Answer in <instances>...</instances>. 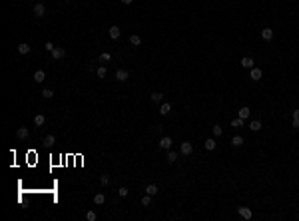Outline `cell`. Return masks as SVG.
Segmentation results:
<instances>
[{
	"mask_svg": "<svg viewBox=\"0 0 299 221\" xmlns=\"http://www.w3.org/2000/svg\"><path fill=\"white\" fill-rule=\"evenodd\" d=\"M108 36H110L112 40H118L120 36H122V30H120V26H110V28H108Z\"/></svg>",
	"mask_w": 299,
	"mask_h": 221,
	"instance_id": "cell-1",
	"label": "cell"
},
{
	"mask_svg": "<svg viewBox=\"0 0 299 221\" xmlns=\"http://www.w3.org/2000/svg\"><path fill=\"white\" fill-rule=\"evenodd\" d=\"M179 153H182V155H192L193 153V145L189 142H183L182 145H179Z\"/></svg>",
	"mask_w": 299,
	"mask_h": 221,
	"instance_id": "cell-2",
	"label": "cell"
},
{
	"mask_svg": "<svg viewBox=\"0 0 299 221\" xmlns=\"http://www.w3.org/2000/svg\"><path fill=\"white\" fill-rule=\"evenodd\" d=\"M172 143H173L172 138H170V136H164V138L160 139V143H157V145H160L162 149H166V152H168V149H172Z\"/></svg>",
	"mask_w": 299,
	"mask_h": 221,
	"instance_id": "cell-3",
	"label": "cell"
},
{
	"mask_svg": "<svg viewBox=\"0 0 299 221\" xmlns=\"http://www.w3.org/2000/svg\"><path fill=\"white\" fill-rule=\"evenodd\" d=\"M128 78H130V72H128V70H124V68L116 70V80H118V82H126Z\"/></svg>",
	"mask_w": 299,
	"mask_h": 221,
	"instance_id": "cell-4",
	"label": "cell"
},
{
	"mask_svg": "<svg viewBox=\"0 0 299 221\" xmlns=\"http://www.w3.org/2000/svg\"><path fill=\"white\" fill-rule=\"evenodd\" d=\"M46 14V6L42 2H38V4H34V16H38V18H42V16Z\"/></svg>",
	"mask_w": 299,
	"mask_h": 221,
	"instance_id": "cell-5",
	"label": "cell"
},
{
	"mask_svg": "<svg viewBox=\"0 0 299 221\" xmlns=\"http://www.w3.org/2000/svg\"><path fill=\"white\" fill-rule=\"evenodd\" d=\"M261 76H263V72L259 68H251V72H249V78L253 80V82H259L261 80Z\"/></svg>",
	"mask_w": 299,
	"mask_h": 221,
	"instance_id": "cell-6",
	"label": "cell"
},
{
	"mask_svg": "<svg viewBox=\"0 0 299 221\" xmlns=\"http://www.w3.org/2000/svg\"><path fill=\"white\" fill-rule=\"evenodd\" d=\"M237 213L241 215L243 219H251L253 217V213H251V209H249V207H237Z\"/></svg>",
	"mask_w": 299,
	"mask_h": 221,
	"instance_id": "cell-7",
	"label": "cell"
},
{
	"mask_svg": "<svg viewBox=\"0 0 299 221\" xmlns=\"http://www.w3.org/2000/svg\"><path fill=\"white\" fill-rule=\"evenodd\" d=\"M28 136H30V132H28V128H26V126H22V128L16 130V138H18V139H26Z\"/></svg>",
	"mask_w": 299,
	"mask_h": 221,
	"instance_id": "cell-8",
	"label": "cell"
},
{
	"mask_svg": "<svg viewBox=\"0 0 299 221\" xmlns=\"http://www.w3.org/2000/svg\"><path fill=\"white\" fill-rule=\"evenodd\" d=\"M64 56H66V50H64V48H54V50H52V58H54V60H62Z\"/></svg>",
	"mask_w": 299,
	"mask_h": 221,
	"instance_id": "cell-9",
	"label": "cell"
},
{
	"mask_svg": "<svg viewBox=\"0 0 299 221\" xmlns=\"http://www.w3.org/2000/svg\"><path fill=\"white\" fill-rule=\"evenodd\" d=\"M239 64H241V66H243V68H247V70H251V68H253V64H255V62H253V58H251V56H245V58H241V62H239Z\"/></svg>",
	"mask_w": 299,
	"mask_h": 221,
	"instance_id": "cell-10",
	"label": "cell"
},
{
	"mask_svg": "<svg viewBox=\"0 0 299 221\" xmlns=\"http://www.w3.org/2000/svg\"><path fill=\"white\" fill-rule=\"evenodd\" d=\"M261 38H263L265 42L273 40V30H271V28H263V30H261Z\"/></svg>",
	"mask_w": 299,
	"mask_h": 221,
	"instance_id": "cell-11",
	"label": "cell"
},
{
	"mask_svg": "<svg viewBox=\"0 0 299 221\" xmlns=\"http://www.w3.org/2000/svg\"><path fill=\"white\" fill-rule=\"evenodd\" d=\"M204 148L208 149V152H214V149H215V139H214V138H208V139L204 142Z\"/></svg>",
	"mask_w": 299,
	"mask_h": 221,
	"instance_id": "cell-12",
	"label": "cell"
},
{
	"mask_svg": "<svg viewBox=\"0 0 299 221\" xmlns=\"http://www.w3.org/2000/svg\"><path fill=\"white\" fill-rule=\"evenodd\" d=\"M249 114H251V110H249L247 106L239 108V112H237V116H239V118H243V120H247V118H249Z\"/></svg>",
	"mask_w": 299,
	"mask_h": 221,
	"instance_id": "cell-13",
	"label": "cell"
},
{
	"mask_svg": "<svg viewBox=\"0 0 299 221\" xmlns=\"http://www.w3.org/2000/svg\"><path fill=\"white\" fill-rule=\"evenodd\" d=\"M46 80V72L44 70H36L34 72V82H44Z\"/></svg>",
	"mask_w": 299,
	"mask_h": 221,
	"instance_id": "cell-14",
	"label": "cell"
},
{
	"mask_svg": "<svg viewBox=\"0 0 299 221\" xmlns=\"http://www.w3.org/2000/svg\"><path fill=\"white\" fill-rule=\"evenodd\" d=\"M170 112H172V104H168V102H164V104L160 106V114H162V116H168Z\"/></svg>",
	"mask_w": 299,
	"mask_h": 221,
	"instance_id": "cell-15",
	"label": "cell"
},
{
	"mask_svg": "<svg viewBox=\"0 0 299 221\" xmlns=\"http://www.w3.org/2000/svg\"><path fill=\"white\" fill-rule=\"evenodd\" d=\"M150 100L154 102V104H160V102L164 100V94H162V92H154V94L150 96Z\"/></svg>",
	"mask_w": 299,
	"mask_h": 221,
	"instance_id": "cell-16",
	"label": "cell"
},
{
	"mask_svg": "<svg viewBox=\"0 0 299 221\" xmlns=\"http://www.w3.org/2000/svg\"><path fill=\"white\" fill-rule=\"evenodd\" d=\"M249 130H251V132H259V130H261V122H259V120H251V122H249Z\"/></svg>",
	"mask_w": 299,
	"mask_h": 221,
	"instance_id": "cell-17",
	"label": "cell"
},
{
	"mask_svg": "<svg viewBox=\"0 0 299 221\" xmlns=\"http://www.w3.org/2000/svg\"><path fill=\"white\" fill-rule=\"evenodd\" d=\"M18 54H30V46L26 44V42H22V44H18Z\"/></svg>",
	"mask_w": 299,
	"mask_h": 221,
	"instance_id": "cell-18",
	"label": "cell"
},
{
	"mask_svg": "<svg viewBox=\"0 0 299 221\" xmlns=\"http://www.w3.org/2000/svg\"><path fill=\"white\" fill-rule=\"evenodd\" d=\"M157 191H160V189H157V185H154V183H150V185H146V193H148V195H156Z\"/></svg>",
	"mask_w": 299,
	"mask_h": 221,
	"instance_id": "cell-19",
	"label": "cell"
},
{
	"mask_svg": "<svg viewBox=\"0 0 299 221\" xmlns=\"http://www.w3.org/2000/svg\"><path fill=\"white\" fill-rule=\"evenodd\" d=\"M130 44H132V46H140V44H142V38H140L138 34H132V36H130Z\"/></svg>",
	"mask_w": 299,
	"mask_h": 221,
	"instance_id": "cell-20",
	"label": "cell"
},
{
	"mask_svg": "<svg viewBox=\"0 0 299 221\" xmlns=\"http://www.w3.org/2000/svg\"><path fill=\"white\" fill-rule=\"evenodd\" d=\"M96 76H98V78H106V76H108V68H106V66H100V68L96 70Z\"/></svg>",
	"mask_w": 299,
	"mask_h": 221,
	"instance_id": "cell-21",
	"label": "cell"
},
{
	"mask_svg": "<svg viewBox=\"0 0 299 221\" xmlns=\"http://www.w3.org/2000/svg\"><path fill=\"white\" fill-rule=\"evenodd\" d=\"M104 201H106L104 193H96V195H94V203H96V205H102Z\"/></svg>",
	"mask_w": 299,
	"mask_h": 221,
	"instance_id": "cell-22",
	"label": "cell"
},
{
	"mask_svg": "<svg viewBox=\"0 0 299 221\" xmlns=\"http://www.w3.org/2000/svg\"><path fill=\"white\" fill-rule=\"evenodd\" d=\"M231 145H235V148L243 145V138H241V136H233V138H231Z\"/></svg>",
	"mask_w": 299,
	"mask_h": 221,
	"instance_id": "cell-23",
	"label": "cell"
},
{
	"mask_svg": "<svg viewBox=\"0 0 299 221\" xmlns=\"http://www.w3.org/2000/svg\"><path fill=\"white\" fill-rule=\"evenodd\" d=\"M44 122H46V116H42V114H38V116L34 118V123H36L38 128H40V126H44Z\"/></svg>",
	"mask_w": 299,
	"mask_h": 221,
	"instance_id": "cell-24",
	"label": "cell"
},
{
	"mask_svg": "<svg viewBox=\"0 0 299 221\" xmlns=\"http://www.w3.org/2000/svg\"><path fill=\"white\" fill-rule=\"evenodd\" d=\"M241 126H243V118L237 116V118H233V120H231V128H241Z\"/></svg>",
	"mask_w": 299,
	"mask_h": 221,
	"instance_id": "cell-25",
	"label": "cell"
},
{
	"mask_svg": "<svg viewBox=\"0 0 299 221\" xmlns=\"http://www.w3.org/2000/svg\"><path fill=\"white\" fill-rule=\"evenodd\" d=\"M98 60H100V62H110V60H112V54H110V52H102Z\"/></svg>",
	"mask_w": 299,
	"mask_h": 221,
	"instance_id": "cell-26",
	"label": "cell"
},
{
	"mask_svg": "<svg viewBox=\"0 0 299 221\" xmlns=\"http://www.w3.org/2000/svg\"><path fill=\"white\" fill-rule=\"evenodd\" d=\"M178 159V152H172V149H168V161L173 163V161Z\"/></svg>",
	"mask_w": 299,
	"mask_h": 221,
	"instance_id": "cell-27",
	"label": "cell"
},
{
	"mask_svg": "<svg viewBox=\"0 0 299 221\" xmlns=\"http://www.w3.org/2000/svg\"><path fill=\"white\" fill-rule=\"evenodd\" d=\"M293 128H299V110H293Z\"/></svg>",
	"mask_w": 299,
	"mask_h": 221,
	"instance_id": "cell-28",
	"label": "cell"
},
{
	"mask_svg": "<svg viewBox=\"0 0 299 221\" xmlns=\"http://www.w3.org/2000/svg\"><path fill=\"white\" fill-rule=\"evenodd\" d=\"M42 96H44L46 100H50V98H54V90H50V88H46V90H42Z\"/></svg>",
	"mask_w": 299,
	"mask_h": 221,
	"instance_id": "cell-29",
	"label": "cell"
},
{
	"mask_svg": "<svg viewBox=\"0 0 299 221\" xmlns=\"http://www.w3.org/2000/svg\"><path fill=\"white\" fill-rule=\"evenodd\" d=\"M110 181H112V179H110V175H108V173L100 175V183H102V185H110Z\"/></svg>",
	"mask_w": 299,
	"mask_h": 221,
	"instance_id": "cell-30",
	"label": "cell"
},
{
	"mask_svg": "<svg viewBox=\"0 0 299 221\" xmlns=\"http://www.w3.org/2000/svg\"><path fill=\"white\" fill-rule=\"evenodd\" d=\"M54 143H56V138L54 136H46L44 138V145H54Z\"/></svg>",
	"mask_w": 299,
	"mask_h": 221,
	"instance_id": "cell-31",
	"label": "cell"
},
{
	"mask_svg": "<svg viewBox=\"0 0 299 221\" xmlns=\"http://www.w3.org/2000/svg\"><path fill=\"white\" fill-rule=\"evenodd\" d=\"M211 133H214V138H219L221 133H224V130H221L219 126H214V130H211Z\"/></svg>",
	"mask_w": 299,
	"mask_h": 221,
	"instance_id": "cell-32",
	"label": "cell"
},
{
	"mask_svg": "<svg viewBox=\"0 0 299 221\" xmlns=\"http://www.w3.org/2000/svg\"><path fill=\"white\" fill-rule=\"evenodd\" d=\"M150 203H152V195H148V193H146V195L142 197V205H144V207H148Z\"/></svg>",
	"mask_w": 299,
	"mask_h": 221,
	"instance_id": "cell-33",
	"label": "cell"
},
{
	"mask_svg": "<svg viewBox=\"0 0 299 221\" xmlns=\"http://www.w3.org/2000/svg\"><path fill=\"white\" fill-rule=\"evenodd\" d=\"M128 193H130L128 187H120V189H118V195L120 197H128Z\"/></svg>",
	"mask_w": 299,
	"mask_h": 221,
	"instance_id": "cell-34",
	"label": "cell"
},
{
	"mask_svg": "<svg viewBox=\"0 0 299 221\" xmlns=\"http://www.w3.org/2000/svg\"><path fill=\"white\" fill-rule=\"evenodd\" d=\"M96 217H98V215H96L94 211H88V213H86V219H88V221H96Z\"/></svg>",
	"mask_w": 299,
	"mask_h": 221,
	"instance_id": "cell-35",
	"label": "cell"
},
{
	"mask_svg": "<svg viewBox=\"0 0 299 221\" xmlns=\"http://www.w3.org/2000/svg\"><path fill=\"white\" fill-rule=\"evenodd\" d=\"M44 48H46V50H48V52H52V50H54V44H52V42H50V40H48V42H46V44H44Z\"/></svg>",
	"mask_w": 299,
	"mask_h": 221,
	"instance_id": "cell-36",
	"label": "cell"
},
{
	"mask_svg": "<svg viewBox=\"0 0 299 221\" xmlns=\"http://www.w3.org/2000/svg\"><path fill=\"white\" fill-rule=\"evenodd\" d=\"M134 0H122V4H132Z\"/></svg>",
	"mask_w": 299,
	"mask_h": 221,
	"instance_id": "cell-37",
	"label": "cell"
}]
</instances>
